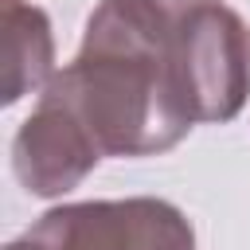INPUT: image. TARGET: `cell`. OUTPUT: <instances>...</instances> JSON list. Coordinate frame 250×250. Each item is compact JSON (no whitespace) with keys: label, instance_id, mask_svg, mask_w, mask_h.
I'll list each match as a JSON object with an SVG mask.
<instances>
[{"label":"cell","instance_id":"cell-4","mask_svg":"<svg viewBox=\"0 0 250 250\" xmlns=\"http://www.w3.org/2000/svg\"><path fill=\"white\" fill-rule=\"evenodd\" d=\"M102 160L90 129L55 98L39 94L35 109L12 137V172L35 199H59L74 191Z\"/></svg>","mask_w":250,"mask_h":250},{"label":"cell","instance_id":"cell-3","mask_svg":"<svg viewBox=\"0 0 250 250\" xmlns=\"http://www.w3.org/2000/svg\"><path fill=\"white\" fill-rule=\"evenodd\" d=\"M23 238L35 250H195L188 215L156 195L59 203Z\"/></svg>","mask_w":250,"mask_h":250},{"label":"cell","instance_id":"cell-2","mask_svg":"<svg viewBox=\"0 0 250 250\" xmlns=\"http://www.w3.org/2000/svg\"><path fill=\"white\" fill-rule=\"evenodd\" d=\"M168 62L195 125L242 113L250 98V27L234 8H195L172 31Z\"/></svg>","mask_w":250,"mask_h":250},{"label":"cell","instance_id":"cell-7","mask_svg":"<svg viewBox=\"0 0 250 250\" xmlns=\"http://www.w3.org/2000/svg\"><path fill=\"white\" fill-rule=\"evenodd\" d=\"M4 250H35V246H31V242H27V238H23V234H20V238H16V242H8V246H4Z\"/></svg>","mask_w":250,"mask_h":250},{"label":"cell","instance_id":"cell-6","mask_svg":"<svg viewBox=\"0 0 250 250\" xmlns=\"http://www.w3.org/2000/svg\"><path fill=\"white\" fill-rule=\"evenodd\" d=\"M141 20H148L152 27H160V31H176L195 8H207V4H223V0H125Z\"/></svg>","mask_w":250,"mask_h":250},{"label":"cell","instance_id":"cell-1","mask_svg":"<svg viewBox=\"0 0 250 250\" xmlns=\"http://www.w3.org/2000/svg\"><path fill=\"white\" fill-rule=\"evenodd\" d=\"M62 102L94 137L102 156H156L195 125L172 78L168 47L148 43L90 12L74 62L39 90Z\"/></svg>","mask_w":250,"mask_h":250},{"label":"cell","instance_id":"cell-5","mask_svg":"<svg viewBox=\"0 0 250 250\" xmlns=\"http://www.w3.org/2000/svg\"><path fill=\"white\" fill-rule=\"evenodd\" d=\"M4 105L39 94L55 78V35L43 8L4 0Z\"/></svg>","mask_w":250,"mask_h":250}]
</instances>
